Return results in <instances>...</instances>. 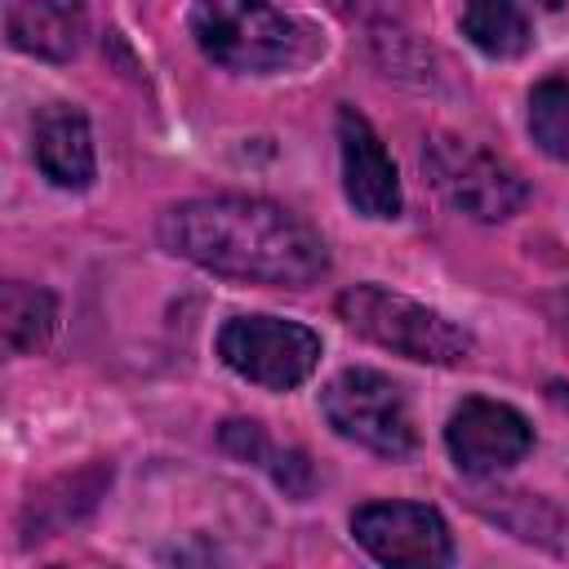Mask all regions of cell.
Listing matches in <instances>:
<instances>
[{
  "label": "cell",
  "mask_w": 569,
  "mask_h": 569,
  "mask_svg": "<svg viewBox=\"0 0 569 569\" xmlns=\"http://www.w3.org/2000/svg\"><path fill=\"white\" fill-rule=\"evenodd\" d=\"M160 244L213 276L311 289L329 271V249L320 231L293 209L262 196H196L160 213Z\"/></svg>",
  "instance_id": "cell-1"
},
{
  "label": "cell",
  "mask_w": 569,
  "mask_h": 569,
  "mask_svg": "<svg viewBox=\"0 0 569 569\" xmlns=\"http://www.w3.org/2000/svg\"><path fill=\"white\" fill-rule=\"evenodd\" d=\"M351 533L356 542L378 560V565H405V569H436L453 560V538L449 525L436 507L427 502H365L351 511Z\"/></svg>",
  "instance_id": "cell-7"
},
{
  "label": "cell",
  "mask_w": 569,
  "mask_h": 569,
  "mask_svg": "<svg viewBox=\"0 0 569 569\" xmlns=\"http://www.w3.org/2000/svg\"><path fill=\"white\" fill-rule=\"evenodd\" d=\"M31 151H36V169L62 187V191H84L98 178V160H93V133L80 107L67 102H49L36 116V133H31Z\"/></svg>",
  "instance_id": "cell-11"
},
{
  "label": "cell",
  "mask_w": 569,
  "mask_h": 569,
  "mask_svg": "<svg viewBox=\"0 0 569 569\" xmlns=\"http://www.w3.org/2000/svg\"><path fill=\"white\" fill-rule=\"evenodd\" d=\"M529 138L542 156L569 160V76H547L529 89Z\"/></svg>",
  "instance_id": "cell-14"
},
{
  "label": "cell",
  "mask_w": 569,
  "mask_h": 569,
  "mask_svg": "<svg viewBox=\"0 0 569 569\" xmlns=\"http://www.w3.org/2000/svg\"><path fill=\"white\" fill-rule=\"evenodd\" d=\"M187 27L196 49L227 71L267 76L307 62L316 49L311 31L267 0H196Z\"/></svg>",
  "instance_id": "cell-2"
},
{
  "label": "cell",
  "mask_w": 569,
  "mask_h": 569,
  "mask_svg": "<svg viewBox=\"0 0 569 569\" xmlns=\"http://www.w3.org/2000/svg\"><path fill=\"white\" fill-rule=\"evenodd\" d=\"M218 356L231 373L262 391H293L320 365V338L280 316H231L218 329Z\"/></svg>",
  "instance_id": "cell-6"
},
{
  "label": "cell",
  "mask_w": 569,
  "mask_h": 569,
  "mask_svg": "<svg viewBox=\"0 0 569 569\" xmlns=\"http://www.w3.org/2000/svg\"><path fill=\"white\" fill-rule=\"evenodd\" d=\"M222 449L227 453H236V458H244V462H258V467H271V458H276V449H271V440H267V431H262V422H244V418H231L227 427H222Z\"/></svg>",
  "instance_id": "cell-15"
},
{
  "label": "cell",
  "mask_w": 569,
  "mask_h": 569,
  "mask_svg": "<svg viewBox=\"0 0 569 569\" xmlns=\"http://www.w3.org/2000/svg\"><path fill=\"white\" fill-rule=\"evenodd\" d=\"M333 311L351 333L418 365H462L476 356V338L462 325L387 284H351L338 293Z\"/></svg>",
  "instance_id": "cell-3"
},
{
  "label": "cell",
  "mask_w": 569,
  "mask_h": 569,
  "mask_svg": "<svg viewBox=\"0 0 569 569\" xmlns=\"http://www.w3.org/2000/svg\"><path fill=\"white\" fill-rule=\"evenodd\" d=\"M320 413L342 440H351L378 458L396 462V458H409L418 449L409 400H405L400 382L378 373V369L351 365V369L333 373L320 391Z\"/></svg>",
  "instance_id": "cell-4"
},
{
  "label": "cell",
  "mask_w": 569,
  "mask_h": 569,
  "mask_svg": "<svg viewBox=\"0 0 569 569\" xmlns=\"http://www.w3.org/2000/svg\"><path fill=\"white\" fill-rule=\"evenodd\" d=\"M422 169L431 187L476 222H507L529 200L525 178L507 160L458 133H431L422 142Z\"/></svg>",
  "instance_id": "cell-5"
},
{
  "label": "cell",
  "mask_w": 569,
  "mask_h": 569,
  "mask_svg": "<svg viewBox=\"0 0 569 569\" xmlns=\"http://www.w3.org/2000/svg\"><path fill=\"white\" fill-rule=\"evenodd\" d=\"M4 36L18 53L71 62L89 36V0H4Z\"/></svg>",
  "instance_id": "cell-10"
},
{
  "label": "cell",
  "mask_w": 569,
  "mask_h": 569,
  "mask_svg": "<svg viewBox=\"0 0 569 569\" xmlns=\"http://www.w3.org/2000/svg\"><path fill=\"white\" fill-rule=\"evenodd\" d=\"M0 329H4V347L13 356H36L49 347L53 329H58V302L49 289L9 280L0 289Z\"/></svg>",
  "instance_id": "cell-13"
},
{
  "label": "cell",
  "mask_w": 569,
  "mask_h": 569,
  "mask_svg": "<svg viewBox=\"0 0 569 569\" xmlns=\"http://www.w3.org/2000/svg\"><path fill=\"white\" fill-rule=\"evenodd\" d=\"M338 156H342V191L360 218L391 222L400 218V173L387 156L382 138L356 107H338Z\"/></svg>",
  "instance_id": "cell-9"
},
{
  "label": "cell",
  "mask_w": 569,
  "mask_h": 569,
  "mask_svg": "<svg viewBox=\"0 0 569 569\" xmlns=\"http://www.w3.org/2000/svg\"><path fill=\"white\" fill-rule=\"evenodd\" d=\"M458 27L485 58H520L533 44L529 18L516 0H458Z\"/></svg>",
  "instance_id": "cell-12"
},
{
  "label": "cell",
  "mask_w": 569,
  "mask_h": 569,
  "mask_svg": "<svg viewBox=\"0 0 569 569\" xmlns=\"http://www.w3.org/2000/svg\"><path fill=\"white\" fill-rule=\"evenodd\" d=\"M542 4H547V9H560V4H565V0H542Z\"/></svg>",
  "instance_id": "cell-16"
},
{
  "label": "cell",
  "mask_w": 569,
  "mask_h": 569,
  "mask_svg": "<svg viewBox=\"0 0 569 569\" xmlns=\"http://www.w3.org/2000/svg\"><path fill=\"white\" fill-rule=\"evenodd\" d=\"M445 449H449L458 471L498 476L533 449V427L520 409H511L502 400L467 396L445 422Z\"/></svg>",
  "instance_id": "cell-8"
}]
</instances>
